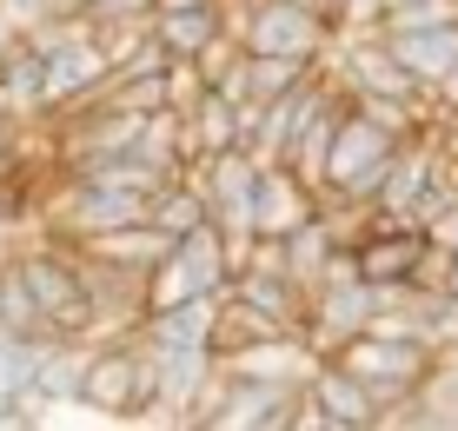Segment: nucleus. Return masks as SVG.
<instances>
[{
    "mask_svg": "<svg viewBox=\"0 0 458 431\" xmlns=\"http://www.w3.org/2000/svg\"><path fill=\"white\" fill-rule=\"evenodd\" d=\"M73 405H87L93 418H147V405H153V345L140 339V332H126V339H93Z\"/></svg>",
    "mask_w": 458,
    "mask_h": 431,
    "instance_id": "nucleus-1",
    "label": "nucleus"
},
{
    "mask_svg": "<svg viewBox=\"0 0 458 431\" xmlns=\"http://www.w3.org/2000/svg\"><path fill=\"white\" fill-rule=\"evenodd\" d=\"M13 273H21L27 299H34L47 339H93V306H87V292H81V273H73V252L67 246L13 252Z\"/></svg>",
    "mask_w": 458,
    "mask_h": 431,
    "instance_id": "nucleus-2",
    "label": "nucleus"
},
{
    "mask_svg": "<svg viewBox=\"0 0 458 431\" xmlns=\"http://www.w3.org/2000/svg\"><path fill=\"white\" fill-rule=\"evenodd\" d=\"M432 359H438L432 345H419V339H378V332H352L345 345H333V365H345V372L378 398V411L405 405V398L419 392V378L432 372Z\"/></svg>",
    "mask_w": 458,
    "mask_h": 431,
    "instance_id": "nucleus-3",
    "label": "nucleus"
},
{
    "mask_svg": "<svg viewBox=\"0 0 458 431\" xmlns=\"http://www.w3.org/2000/svg\"><path fill=\"white\" fill-rule=\"evenodd\" d=\"M392 147H399L392 133H378L372 120H359L352 106H345V120L333 126V139H326L319 193H339V199H359V206H372V193H378V173H386Z\"/></svg>",
    "mask_w": 458,
    "mask_h": 431,
    "instance_id": "nucleus-4",
    "label": "nucleus"
},
{
    "mask_svg": "<svg viewBox=\"0 0 458 431\" xmlns=\"http://www.w3.org/2000/svg\"><path fill=\"white\" fill-rule=\"evenodd\" d=\"M246 54H299V60H319L326 46H333V21H326L319 7H306V0H252L240 34Z\"/></svg>",
    "mask_w": 458,
    "mask_h": 431,
    "instance_id": "nucleus-5",
    "label": "nucleus"
},
{
    "mask_svg": "<svg viewBox=\"0 0 458 431\" xmlns=\"http://www.w3.org/2000/svg\"><path fill=\"white\" fill-rule=\"evenodd\" d=\"M306 398H312V411H319V425L326 431H378V398L359 385L345 365H312V378H306Z\"/></svg>",
    "mask_w": 458,
    "mask_h": 431,
    "instance_id": "nucleus-6",
    "label": "nucleus"
},
{
    "mask_svg": "<svg viewBox=\"0 0 458 431\" xmlns=\"http://www.w3.org/2000/svg\"><path fill=\"white\" fill-rule=\"evenodd\" d=\"M246 213H252V239H286L299 219H312V193L279 166V159H266L259 180H252V193H246Z\"/></svg>",
    "mask_w": 458,
    "mask_h": 431,
    "instance_id": "nucleus-7",
    "label": "nucleus"
},
{
    "mask_svg": "<svg viewBox=\"0 0 458 431\" xmlns=\"http://www.w3.org/2000/svg\"><path fill=\"white\" fill-rule=\"evenodd\" d=\"M378 40H386V54L405 67L419 93H432V80L458 60V21L445 27H378Z\"/></svg>",
    "mask_w": 458,
    "mask_h": 431,
    "instance_id": "nucleus-8",
    "label": "nucleus"
},
{
    "mask_svg": "<svg viewBox=\"0 0 458 431\" xmlns=\"http://www.w3.org/2000/svg\"><path fill=\"white\" fill-rule=\"evenodd\" d=\"M213 34H219V0H207V7H153V40L166 46V60H193Z\"/></svg>",
    "mask_w": 458,
    "mask_h": 431,
    "instance_id": "nucleus-9",
    "label": "nucleus"
},
{
    "mask_svg": "<svg viewBox=\"0 0 458 431\" xmlns=\"http://www.w3.org/2000/svg\"><path fill=\"white\" fill-rule=\"evenodd\" d=\"M147 219H153L160 232L180 239V232H193L199 219H207V193H199V186L180 173V180H166L160 193H147Z\"/></svg>",
    "mask_w": 458,
    "mask_h": 431,
    "instance_id": "nucleus-10",
    "label": "nucleus"
},
{
    "mask_svg": "<svg viewBox=\"0 0 458 431\" xmlns=\"http://www.w3.org/2000/svg\"><path fill=\"white\" fill-rule=\"evenodd\" d=\"M319 60H299V54H246L240 73H246V100H273V93L299 87Z\"/></svg>",
    "mask_w": 458,
    "mask_h": 431,
    "instance_id": "nucleus-11",
    "label": "nucleus"
},
{
    "mask_svg": "<svg viewBox=\"0 0 458 431\" xmlns=\"http://www.w3.org/2000/svg\"><path fill=\"white\" fill-rule=\"evenodd\" d=\"M0 332H13V339H47L34 299H27L21 273H13V259H0Z\"/></svg>",
    "mask_w": 458,
    "mask_h": 431,
    "instance_id": "nucleus-12",
    "label": "nucleus"
},
{
    "mask_svg": "<svg viewBox=\"0 0 458 431\" xmlns=\"http://www.w3.org/2000/svg\"><path fill=\"white\" fill-rule=\"evenodd\" d=\"M458 21V0H399L378 13V27H445Z\"/></svg>",
    "mask_w": 458,
    "mask_h": 431,
    "instance_id": "nucleus-13",
    "label": "nucleus"
},
{
    "mask_svg": "<svg viewBox=\"0 0 458 431\" xmlns=\"http://www.w3.org/2000/svg\"><path fill=\"white\" fill-rule=\"evenodd\" d=\"M419 232L432 239V246H445V252H458V199L445 206V213H432V219H425Z\"/></svg>",
    "mask_w": 458,
    "mask_h": 431,
    "instance_id": "nucleus-14",
    "label": "nucleus"
},
{
    "mask_svg": "<svg viewBox=\"0 0 458 431\" xmlns=\"http://www.w3.org/2000/svg\"><path fill=\"white\" fill-rule=\"evenodd\" d=\"M27 425H40L34 411H27V398H0V431H27Z\"/></svg>",
    "mask_w": 458,
    "mask_h": 431,
    "instance_id": "nucleus-15",
    "label": "nucleus"
},
{
    "mask_svg": "<svg viewBox=\"0 0 458 431\" xmlns=\"http://www.w3.org/2000/svg\"><path fill=\"white\" fill-rule=\"evenodd\" d=\"M438 292H452V299H458V252L445 259V279H438Z\"/></svg>",
    "mask_w": 458,
    "mask_h": 431,
    "instance_id": "nucleus-16",
    "label": "nucleus"
},
{
    "mask_svg": "<svg viewBox=\"0 0 458 431\" xmlns=\"http://www.w3.org/2000/svg\"><path fill=\"white\" fill-rule=\"evenodd\" d=\"M13 40H21V27H13V21H7V13H0V54H7V46H13Z\"/></svg>",
    "mask_w": 458,
    "mask_h": 431,
    "instance_id": "nucleus-17",
    "label": "nucleus"
},
{
    "mask_svg": "<svg viewBox=\"0 0 458 431\" xmlns=\"http://www.w3.org/2000/svg\"><path fill=\"white\" fill-rule=\"evenodd\" d=\"M153 7H207V0H153Z\"/></svg>",
    "mask_w": 458,
    "mask_h": 431,
    "instance_id": "nucleus-18",
    "label": "nucleus"
},
{
    "mask_svg": "<svg viewBox=\"0 0 458 431\" xmlns=\"http://www.w3.org/2000/svg\"><path fill=\"white\" fill-rule=\"evenodd\" d=\"M0 252H7V246H0Z\"/></svg>",
    "mask_w": 458,
    "mask_h": 431,
    "instance_id": "nucleus-19",
    "label": "nucleus"
},
{
    "mask_svg": "<svg viewBox=\"0 0 458 431\" xmlns=\"http://www.w3.org/2000/svg\"><path fill=\"white\" fill-rule=\"evenodd\" d=\"M452 147H458V139H452Z\"/></svg>",
    "mask_w": 458,
    "mask_h": 431,
    "instance_id": "nucleus-20",
    "label": "nucleus"
}]
</instances>
